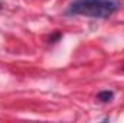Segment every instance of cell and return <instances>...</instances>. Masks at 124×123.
<instances>
[{
    "instance_id": "cell-3",
    "label": "cell",
    "mask_w": 124,
    "mask_h": 123,
    "mask_svg": "<svg viewBox=\"0 0 124 123\" xmlns=\"http://www.w3.org/2000/svg\"><path fill=\"white\" fill-rule=\"evenodd\" d=\"M59 38H61V33H59V32H56L55 35H52V36L49 38V41H51V42H58V41H59Z\"/></svg>"
},
{
    "instance_id": "cell-4",
    "label": "cell",
    "mask_w": 124,
    "mask_h": 123,
    "mask_svg": "<svg viewBox=\"0 0 124 123\" xmlns=\"http://www.w3.org/2000/svg\"><path fill=\"white\" fill-rule=\"evenodd\" d=\"M121 71H123V72H124V65H123V68H121Z\"/></svg>"
},
{
    "instance_id": "cell-5",
    "label": "cell",
    "mask_w": 124,
    "mask_h": 123,
    "mask_svg": "<svg viewBox=\"0 0 124 123\" xmlns=\"http://www.w3.org/2000/svg\"><path fill=\"white\" fill-rule=\"evenodd\" d=\"M1 6H3V4H1V1H0V9H1Z\"/></svg>"
},
{
    "instance_id": "cell-2",
    "label": "cell",
    "mask_w": 124,
    "mask_h": 123,
    "mask_svg": "<svg viewBox=\"0 0 124 123\" xmlns=\"http://www.w3.org/2000/svg\"><path fill=\"white\" fill-rule=\"evenodd\" d=\"M100 103H110L113 98H114V93L111 91V90H102V91H100L97 94V97H95Z\"/></svg>"
},
{
    "instance_id": "cell-1",
    "label": "cell",
    "mask_w": 124,
    "mask_h": 123,
    "mask_svg": "<svg viewBox=\"0 0 124 123\" xmlns=\"http://www.w3.org/2000/svg\"><path fill=\"white\" fill-rule=\"evenodd\" d=\"M120 0H72L63 13L65 16L108 19L120 9Z\"/></svg>"
}]
</instances>
